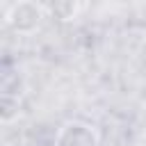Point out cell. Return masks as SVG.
<instances>
[{"label":"cell","instance_id":"6da1fadb","mask_svg":"<svg viewBox=\"0 0 146 146\" xmlns=\"http://www.w3.org/2000/svg\"><path fill=\"white\" fill-rule=\"evenodd\" d=\"M46 18V5L34 0H18L11 2L5 11V23L16 34H34Z\"/></svg>","mask_w":146,"mask_h":146},{"label":"cell","instance_id":"7a4b0ae2","mask_svg":"<svg viewBox=\"0 0 146 146\" xmlns=\"http://www.w3.org/2000/svg\"><path fill=\"white\" fill-rule=\"evenodd\" d=\"M55 146H100V135L91 123L66 121L55 135Z\"/></svg>","mask_w":146,"mask_h":146},{"label":"cell","instance_id":"3957f363","mask_svg":"<svg viewBox=\"0 0 146 146\" xmlns=\"http://www.w3.org/2000/svg\"><path fill=\"white\" fill-rule=\"evenodd\" d=\"M82 11V5L78 0H55L50 5H46V14H50L57 21H73L78 14Z\"/></svg>","mask_w":146,"mask_h":146},{"label":"cell","instance_id":"277c9868","mask_svg":"<svg viewBox=\"0 0 146 146\" xmlns=\"http://www.w3.org/2000/svg\"><path fill=\"white\" fill-rule=\"evenodd\" d=\"M18 98L11 96V94H2V100H0V121L7 125L11 123L14 119H18Z\"/></svg>","mask_w":146,"mask_h":146}]
</instances>
